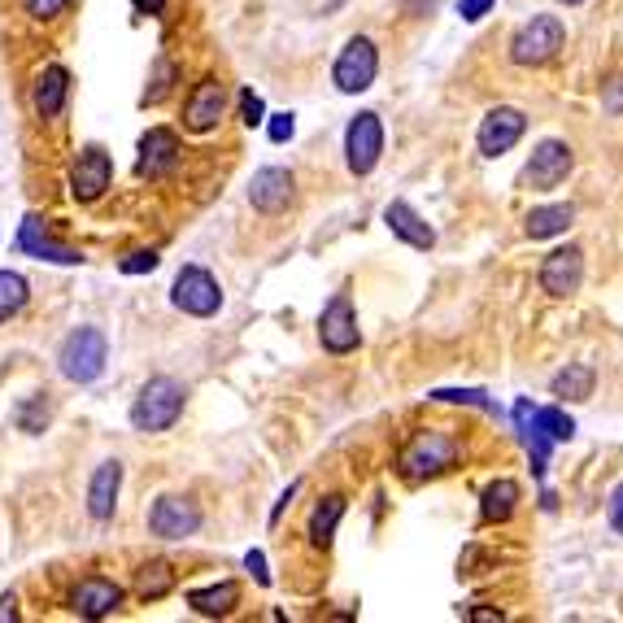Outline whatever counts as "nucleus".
Here are the masks:
<instances>
[{"label": "nucleus", "mask_w": 623, "mask_h": 623, "mask_svg": "<svg viewBox=\"0 0 623 623\" xmlns=\"http://www.w3.org/2000/svg\"><path fill=\"white\" fill-rule=\"evenodd\" d=\"M602 109L615 114V118H623V74H615V79L602 83Z\"/></svg>", "instance_id": "35"}, {"label": "nucleus", "mask_w": 623, "mask_h": 623, "mask_svg": "<svg viewBox=\"0 0 623 623\" xmlns=\"http://www.w3.org/2000/svg\"><path fill=\"white\" fill-rule=\"evenodd\" d=\"M22 4H26V13H31L35 22H52L70 0H22Z\"/></svg>", "instance_id": "36"}, {"label": "nucleus", "mask_w": 623, "mask_h": 623, "mask_svg": "<svg viewBox=\"0 0 623 623\" xmlns=\"http://www.w3.org/2000/svg\"><path fill=\"white\" fill-rule=\"evenodd\" d=\"M593 384H598V375H593V366H585V362H572L567 371H559V375L550 379L554 397H567V401H589V397H593Z\"/></svg>", "instance_id": "27"}, {"label": "nucleus", "mask_w": 623, "mask_h": 623, "mask_svg": "<svg viewBox=\"0 0 623 623\" xmlns=\"http://www.w3.org/2000/svg\"><path fill=\"white\" fill-rule=\"evenodd\" d=\"M136 4V13H162L166 9V0H131Z\"/></svg>", "instance_id": "43"}, {"label": "nucleus", "mask_w": 623, "mask_h": 623, "mask_svg": "<svg viewBox=\"0 0 623 623\" xmlns=\"http://www.w3.org/2000/svg\"><path fill=\"white\" fill-rule=\"evenodd\" d=\"M318 344L336 357L353 353L362 344V331H357V310H353V297L349 293H336L322 314H318Z\"/></svg>", "instance_id": "9"}, {"label": "nucleus", "mask_w": 623, "mask_h": 623, "mask_svg": "<svg viewBox=\"0 0 623 623\" xmlns=\"http://www.w3.org/2000/svg\"><path fill=\"white\" fill-rule=\"evenodd\" d=\"M17 249H22V254H31V258H44V262H57V267H79V262H83L74 249L57 245V240L44 232V223H39L35 214H26V219H22V232H17Z\"/></svg>", "instance_id": "21"}, {"label": "nucleus", "mask_w": 623, "mask_h": 623, "mask_svg": "<svg viewBox=\"0 0 623 623\" xmlns=\"http://www.w3.org/2000/svg\"><path fill=\"white\" fill-rule=\"evenodd\" d=\"M171 302H175V310H184L188 318H214V314L223 310V289H219V280L205 267L192 262V267H184L175 275Z\"/></svg>", "instance_id": "7"}, {"label": "nucleus", "mask_w": 623, "mask_h": 623, "mask_svg": "<svg viewBox=\"0 0 623 623\" xmlns=\"http://www.w3.org/2000/svg\"><path fill=\"white\" fill-rule=\"evenodd\" d=\"M240 122H245V127H262V122H267V105H262V96L249 92V87L240 92Z\"/></svg>", "instance_id": "34"}, {"label": "nucleus", "mask_w": 623, "mask_h": 623, "mask_svg": "<svg viewBox=\"0 0 623 623\" xmlns=\"http://www.w3.org/2000/svg\"><path fill=\"white\" fill-rule=\"evenodd\" d=\"M245 567H249V576H254L262 589H271V572H267V554H262V550H249Z\"/></svg>", "instance_id": "38"}, {"label": "nucleus", "mask_w": 623, "mask_h": 623, "mask_svg": "<svg viewBox=\"0 0 623 623\" xmlns=\"http://www.w3.org/2000/svg\"><path fill=\"white\" fill-rule=\"evenodd\" d=\"M293 131H297V122H293V114H271V122H267V136H271L275 144H284V140H293Z\"/></svg>", "instance_id": "37"}, {"label": "nucleus", "mask_w": 623, "mask_h": 623, "mask_svg": "<svg viewBox=\"0 0 623 623\" xmlns=\"http://www.w3.org/2000/svg\"><path fill=\"white\" fill-rule=\"evenodd\" d=\"M607 515H611V528L623 537V484L611 493V502H607Z\"/></svg>", "instance_id": "40"}, {"label": "nucleus", "mask_w": 623, "mask_h": 623, "mask_svg": "<svg viewBox=\"0 0 623 623\" xmlns=\"http://www.w3.org/2000/svg\"><path fill=\"white\" fill-rule=\"evenodd\" d=\"M249 201H254V210L267 214V219L284 214V210L297 201V179H293V171H284V166H262V171L254 175V184H249Z\"/></svg>", "instance_id": "14"}, {"label": "nucleus", "mask_w": 623, "mask_h": 623, "mask_svg": "<svg viewBox=\"0 0 623 623\" xmlns=\"http://www.w3.org/2000/svg\"><path fill=\"white\" fill-rule=\"evenodd\" d=\"M179 136L175 131H166V127H153V131H144V140H140V162H136V171H140V179H166L175 166H179Z\"/></svg>", "instance_id": "16"}, {"label": "nucleus", "mask_w": 623, "mask_h": 623, "mask_svg": "<svg viewBox=\"0 0 623 623\" xmlns=\"http://www.w3.org/2000/svg\"><path fill=\"white\" fill-rule=\"evenodd\" d=\"M515 427H519V436H524V445H528V454H532V475H537V480H545V462H550L554 436H550L545 427H537V419H532V401H528V397H524V401H515Z\"/></svg>", "instance_id": "22"}, {"label": "nucleus", "mask_w": 623, "mask_h": 623, "mask_svg": "<svg viewBox=\"0 0 623 623\" xmlns=\"http://www.w3.org/2000/svg\"><path fill=\"white\" fill-rule=\"evenodd\" d=\"M563 4H585V0H563Z\"/></svg>", "instance_id": "45"}, {"label": "nucleus", "mask_w": 623, "mask_h": 623, "mask_svg": "<svg viewBox=\"0 0 623 623\" xmlns=\"http://www.w3.org/2000/svg\"><path fill=\"white\" fill-rule=\"evenodd\" d=\"M524 131H528L524 109L497 105V109L484 114V122H480V131H475V149H480V157H502V153H510V149L524 140Z\"/></svg>", "instance_id": "12"}, {"label": "nucleus", "mask_w": 623, "mask_h": 623, "mask_svg": "<svg viewBox=\"0 0 623 623\" xmlns=\"http://www.w3.org/2000/svg\"><path fill=\"white\" fill-rule=\"evenodd\" d=\"M109 184H114V157L101 144L79 149V157L70 166V197L79 205H92V201H101L109 192Z\"/></svg>", "instance_id": "8"}, {"label": "nucleus", "mask_w": 623, "mask_h": 623, "mask_svg": "<svg viewBox=\"0 0 623 623\" xmlns=\"http://www.w3.org/2000/svg\"><path fill=\"white\" fill-rule=\"evenodd\" d=\"M105 362H109V340L101 327H79L57 349V371L70 384H96L105 375Z\"/></svg>", "instance_id": "3"}, {"label": "nucleus", "mask_w": 623, "mask_h": 623, "mask_svg": "<svg viewBox=\"0 0 623 623\" xmlns=\"http://www.w3.org/2000/svg\"><path fill=\"white\" fill-rule=\"evenodd\" d=\"M157 262H162L157 249H136V254H127V258L118 262V271H122V275H153Z\"/></svg>", "instance_id": "33"}, {"label": "nucleus", "mask_w": 623, "mask_h": 623, "mask_svg": "<svg viewBox=\"0 0 623 623\" xmlns=\"http://www.w3.org/2000/svg\"><path fill=\"white\" fill-rule=\"evenodd\" d=\"M26 297H31V289H26V280L17 275V271H0V322H9L13 314L26 306Z\"/></svg>", "instance_id": "29"}, {"label": "nucleus", "mask_w": 623, "mask_h": 623, "mask_svg": "<svg viewBox=\"0 0 623 623\" xmlns=\"http://www.w3.org/2000/svg\"><path fill=\"white\" fill-rule=\"evenodd\" d=\"M13 419H17V427H22V432H31V436H35V432H44V423H48V397H44V392L26 397V401L17 405V414H13Z\"/></svg>", "instance_id": "30"}, {"label": "nucleus", "mask_w": 623, "mask_h": 623, "mask_svg": "<svg viewBox=\"0 0 623 623\" xmlns=\"http://www.w3.org/2000/svg\"><path fill=\"white\" fill-rule=\"evenodd\" d=\"M297 493H302V480H293V484H289V489H284V493H280V502H275V510H271V524H280V515H284V510H289V502H293V497H297Z\"/></svg>", "instance_id": "41"}, {"label": "nucleus", "mask_w": 623, "mask_h": 623, "mask_svg": "<svg viewBox=\"0 0 623 623\" xmlns=\"http://www.w3.org/2000/svg\"><path fill=\"white\" fill-rule=\"evenodd\" d=\"M375 74H379V48H375L366 35H353V39L340 48L336 66H331V83H336V92L357 96V92H366V87L375 83Z\"/></svg>", "instance_id": "5"}, {"label": "nucleus", "mask_w": 623, "mask_h": 623, "mask_svg": "<svg viewBox=\"0 0 623 623\" xmlns=\"http://www.w3.org/2000/svg\"><path fill=\"white\" fill-rule=\"evenodd\" d=\"M184 405H188V388H184L175 375H153V379L140 388L136 405H131V427L144 432V436L171 432V427L179 423Z\"/></svg>", "instance_id": "1"}, {"label": "nucleus", "mask_w": 623, "mask_h": 623, "mask_svg": "<svg viewBox=\"0 0 623 623\" xmlns=\"http://www.w3.org/2000/svg\"><path fill=\"white\" fill-rule=\"evenodd\" d=\"M576 223V205H537L528 219H524V232H528V240H554V236H563L567 227Z\"/></svg>", "instance_id": "26"}, {"label": "nucleus", "mask_w": 623, "mask_h": 623, "mask_svg": "<svg viewBox=\"0 0 623 623\" xmlns=\"http://www.w3.org/2000/svg\"><path fill=\"white\" fill-rule=\"evenodd\" d=\"M13 620H17V598L4 593V598H0V623H13Z\"/></svg>", "instance_id": "42"}, {"label": "nucleus", "mask_w": 623, "mask_h": 623, "mask_svg": "<svg viewBox=\"0 0 623 623\" xmlns=\"http://www.w3.org/2000/svg\"><path fill=\"white\" fill-rule=\"evenodd\" d=\"M201 528V506L192 497H179V493H162L149 510V532L162 537V541H184V537H197Z\"/></svg>", "instance_id": "11"}, {"label": "nucleus", "mask_w": 623, "mask_h": 623, "mask_svg": "<svg viewBox=\"0 0 623 623\" xmlns=\"http://www.w3.org/2000/svg\"><path fill=\"white\" fill-rule=\"evenodd\" d=\"M379 157H384V122H379L375 109H362V114L344 127V166H349L357 179H366V175L379 166Z\"/></svg>", "instance_id": "6"}, {"label": "nucleus", "mask_w": 623, "mask_h": 623, "mask_svg": "<svg viewBox=\"0 0 623 623\" xmlns=\"http://www.w3.org/2000/svg\"><path fill=\"white\" fill-rule=\"evenodd\" d=\"M344 510H349V502H344L340 493H327V497L314 506V510H310V528H306L310 545H318V550H331V541H336V528H340Z\"/></svg>", "instance_id": "25"}, {"label": "nucleus", "mask_w": 623, "mask_h": 623, "mask_svg": "<svg viewBox=\"0 0 623 623\" xmlns=\"http://www.w3.org/2000/svg\"><path fill=\"white\" fill-rule=\"evenodd\" d=\"M66 101H70V70L52 61V66H44V70L35 74L31 105H35L39 118H57V114L66 109Z\"/></svg>", "instance_id": "19"}, {"label": "nucleus", "mask_w": 623, "mask_h": 623, "mask_svg": "<svg viewBox=\"0 0 623 623\" xmlns=\"http://www.w3.org/2000/svg\"><path fill=\"white\" fill-rule=\"evenodd\" d=\"M175 74H179L175 61L162 57V61H157V74H153V87L144 92V105H162V101L171 96V87H175Z\"/></svg>", "instance_id": "32"}, {"label": "nucleus", "mask_w": 623, "mask_h": 623, "mask_svg": "<svg viewBox=\"0 0 623 623\" xmlns=\"http://www.w3.org/2000/svg\"><path fill=\"white\" fill-rule=\"evenodd\" d=\"M576 166V153L567 140H541L524 166V188H537V192H550L559 188Z\"/></svg>", "instance_id": "10"}, {"label": "nucleus", "mask_w": 623, "mask_h": 623, "mask_svg": "<svg viewBox=\"0 0 623 623\" xmlns=\"http://www.w3.org/2000/svg\"><path fill=\"white\" fill-rule=\"evenodd\" d=\"M171 589H175V567H171V563L153 559V563L140 567V585H136L140 602H157V598H166Z\"/></svg>", "instance_id": "28"}, {"label": "nucleus", "mask_w": 623, "mask_h": 623, "mask_svg": "<svg viewBox=\"0 0 623 623\" xmlns=\"http://www.w3.org/2000/svg\"><path fill=\"white\" fill-rule=\"evenodd\" d=\"M118 489H122V462L118 458H105L96 471H92V484H87V515L96 524H109L114 510H118Z\"/></svg>", "instance_id": "18"}, {"label": "nucleus", "mask_w": 623, "mask_h": 623, "mask_svg": "<svg viewBox=\"0 0 623 623\" xmlns=\"http://www.w3.org/2000/svg\"><path fill=\"white\" fill-rule=\"evenodd\" d=\"M384 223H388V232H392L397 240H405L410 249H432V245H436L432 223H423V214H419L410 201H388Z\"/></svg>", "instance_id": "20"}, {"label": "nucleus", "mask_w": 623, "mask_h": 623, "mask_svg": "<svg viewBox=\"0 0 623 623\" xmlns=\"http://www.w3.org/2000/svg\"><path fill=\"white\" fill-rule=\"evenodd\" d=\"M118 607H122V585H114V580H105V576H87V580H79L74 593H70V611H74L79 620H105V615H114Z\"/></svg>", "instance_id": "17"}, {"label": "nucleus", "mask_w": 623, "mask_h": 623, "mask_svg": "<svg viewBox=\"0 0 623 623\" xmlns=\"http://www.w3.org/2000/svg\"><path fill=\"white\" fill-rule=\"evenodd\" d=\"M188 607L205 620H227L236 607H240V585L236 580H219V585H205V589H192L188 593Z\"/></svg>", "instance_id": "23"}, {"label": "nucleus", "mask_w": 623, "mask_h": 623, "mask_svg": "<svg viewBox=\"0 0 623 623\" xmlns=\"http://www.w3.org/2000/svg\"><path fill=\"white\" fill-rule=\"evenodd\" d=\"M493 4H497V0H458V13H462V22H480Z\"/></svg>", "instance_id": "39"}, {"label": "nucleus", "mask_w": 623, "mask_h": 623, "mask_svg": "<svg viewBox=\"0 0 623 623\" xmlns=\"http://www.w3.org/2000/svg\"><path fill=\"white\" fill-rule=\"evenodd\" d=\"M458 454H462V445H458L454 432H436V427L414 432L410 445L401 449V475L414 480V484L419 480H436V475H445L458 462Z\"/></svg>", "instance_id": "2"}, {"label": "nucleus", "mask_w": 623, "mask_h": 623, "mask_svg": "<svg viewBox=\"0 0 623 623\" xmlns=\"http://www.w3.org/2000/svg\"><path fill=\"white\" fill-rule=\"evenodd\" d=\"M223 114H227V83L223 79H201L197 87H192V96H188V105H184V127L192 131V136H210L219 122H223Z\"/></svg>", "instance_id": "13"}, {"label": "nucleus", "mask_w": 623, "mask_h": 623, "mask_svg": "<svg viewBox=\"0 0 623 623\" xmlns=\"http://www.w3.org/2000/svg\"><path fill=\"white\" fill-rule=\"evenodd\" d=\"M432 401H458V405H475V410L497 414V405H493L480 388H436V392H432Z\"/></svg>", "instance_id": "31"}, {"label": "nucleus", "mask_w": 623, "mask_h": 623, "mask_svg": "<svg viewBox=\"0 0 623 623\" xmlns=\"http://www.w3.org/2000/svg\"><path fill=\"white\" fill-rule=\"evenodd\" d=\"M541 289L550 293V297H572V293H580V284H585V249L580 245H563V249H554L545 262H541Z\"/></svg>", "instance_id": "15"}, {"label": "nucleus", "mask_w": 623, "mask_h": 623, "mask_svg": "<svg viewBox=\"0 0 623 623\" xmlns=\"http://www.w3.org/2000/svg\"><path fill=\"white\" fill-rule=\"evenodd\" d=\"M519 497H524V489H519L510 475L493 480V484L480 493V519H484V524H506V519H515Z\"/></svg>", "instance_id": "24"}, {"label": "nucleus", "mask_w": 623, "mask_h": 623, "mask_svg": "<svg viewBox=\"0 0 623 623\" xmlns=\"http://www.w3.org/2000/svg\"><path fill=\"white\" fill-rule=\"evenodd\" d=\"M567 48V26L559 13H537L528 26L515 31L510 39V61L515 66H550Z\"/></svg>", "instance_id": "4"}, {"label": "nucleus", "mask_w": 623, "mask_h": 623, "mask_svg": "<svg viewBox=\"0 0 623 623\" xmlns=\"http://www.w3.org/2000/svg\"><path fill=\"white\" fill-rule=\"evenodd\" d=\"M467 620H480V623H502V611H467Z\"/></svg>", "instance_id": "44"}]
</instances>
